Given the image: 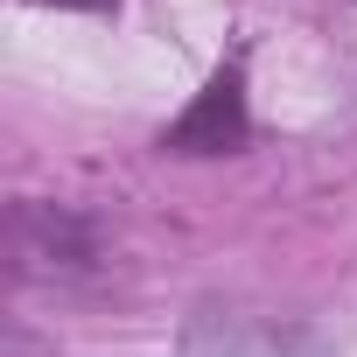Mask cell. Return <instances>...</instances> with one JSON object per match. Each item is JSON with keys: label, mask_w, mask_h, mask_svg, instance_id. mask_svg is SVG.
<instances>
[{"label": "cell", "mask_w": 357, "mask_h": 357, "mask_svg": "<svg viewBox=\"0 0 357 357\" xmlns=\"http://www.w3.org/2000/svg\"><path fill=\"white\" fill-rule=\"evenodd\" d=\"M175 357H329V350L301 322H259V315H231V308H197Z\"/></svg>", "instance_id": "1"}, {"label": "cell", "mask_w": 357, "mask_h": 357, "mask_svg": "<svg viewBox=\"0 0 357 357\" xmlns=\"http://www.w3.org/2000/svg\"><path fill=\"white\" fill-rule=\"evenodd\" d=\"M56 8H112V0H56Z\"/></svg>", "instance_id": "3"}, {"label": "cell", "mask_w": 357, "mask_h": 357, "mask_svg": "<svg viewBox=\"0 0 357 357\" xmlns=\"http://www.w3.org/2000/svg\"><path fill=\"white\" fill-rule=\"evenodd\" d=\"M245 133H252L245 126V77H238V63H225L204 84V98L161 133V147H175V154H238Z\"/></svg>", "instance_id": "2"}]
</instances>
